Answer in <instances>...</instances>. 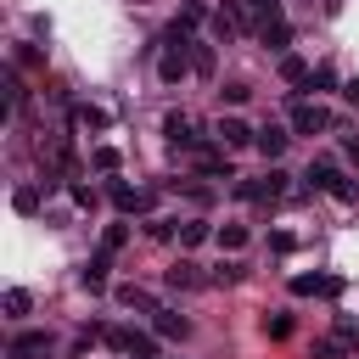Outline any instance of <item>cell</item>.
I'll list each match as a JSON object with an SVG mask.
<instances>
[{
    "label": "cell",
    "mask_w": 359,
    "mask_h": 359,
    "mask_svg": "<svg viewBox=\"0 0 359 359\" xmlns=\"http://www.w3.org/2000/svg\"><path fill=\"white\" fill-rule=\"evenodd\" d=\"M219 247H224V252H241V247H247V224H224V230H219Z\"/></svg>",
    "instance_id": "24"
},
{
    "label": "cell",
    "mask_w": 359,
    "mask_h": 359,
    "mask_svg": "<svg viewBox=\"0 0 359 359\" xmlns=\"http://www.w3.org/2000/svg\"><path fill=\"white\" fill-rule=\"evenodd\" d=\"M151 202H157V191H140V185L112 180V208H118V213H146Z\"/></svg>",
    "instance_id": "4"
},
{
    "label": "cell",
    "mask_w": 359,
    "mask_h": 359,
    "mask_svg": "<svg viewBox=\"0 0 359 359\" xmlns=\"http://www.w3.org/2000/svg\"><path fill=\"white\" fill-rule=\"evenodd\" d=\"M236 280H241V264H236V258H224V264L213 269V286H236Z\"/></svg>",
    "instance_id": "30"
},
{
    "label": "cell",
    "mask_w": 359,
    "mask_h": 359,
    "mask_svg": "<svg viewBox=\"0 0 359 359\" xmlns=\"http://www.w3.org/2000/svg\"><path fill=\"white\" fill-rule=\"evenodd\" d=\"M163 135H168V146H180V151H202L196 123H191L185 112H168V118H163Z\"/></svg>",
    "instance_id": "3"
},
{
    "label": "cell",
    "mask_w": 359,
    "mask_h": 359,
    "mask_svg": "<svg viewBox=\"0 0 359 359\" xmlns=\"http://www.w3.org/2000/svg\"><path fill=\"white\" fill-rule=\"evenodd\" d=\"M219 95H224V101H230V107H241V101H247V95H252V90H247V84H224V90H219Z\"/></svg>",
    "instance_id": "34"
},
{
    "label": "cell",
    "mask_w": 359,
    "mask_h": 359,
    "mask_svg": "<svg viewBox=\"0 0 359 359\" xmlns=\"http://www.w3.org/2000/svg\"><path fill=\"white\" fill-rule=\"evenodd\" d=\"M73 123H84V129H107V123H112V112H107V107H90V101H84V107H73Z\"/></svg>",
    "instance_id": "17"
},
{
    "label": "cell",
    "mask_w": 359,
    "mask_h": 359,
    "mask_svg": "<svg viewBox=\"0 0 359 359\" xmlns=\"http://www.w3.org/2000/svg\"><path fill=\"white\" fill-rule=\"evenodd\" d=\"M191 67L208 79V73H213V50H208V45H196V50H191Z\"/></svg>",
    "instance_id": "31"
},
{
    "label": "cell",
    "mask_w": 359,
    "mask_h": 359,
    "mask_svg": "<svg viewBox=\"0 0 359 359\" xmlns=\"http://www.w3.org/2000/svg\"><path fill=\"white\" fill-rule=\"evenodd\" d=\"M342 101H348V107H359V79H348V84H342Z\"/></svg>",
    "instance_id": "37"
},
{
    "label": "cell",
    "mask_w": 359,
    "mask_h": 359,
    "mask_svg": "<svg viewBox=\"0 0 359 359\" xmlns=\"http://www.w3.org/2000/svg\"><path fill=\"white\" fill-rule=\"evenodd\" d=\"M286 140H292V135H286V129H280V123H264V129H258V140H252V146H258V151H264V157H269V163H275V157H280V151H286Z\"/></svg>",
    "instance_id": "12"
},
{
    "label": "cell",
    "mask_w": 359,
    "mask_h": 359,
    "mask_svg": "<svg viewBox=\"0 0 359 359\" xmlns=\"http://www.w3.org/2000/svg\"><path fill=\"white\" fill-rule=\"evenodd\" d=\"M342 151L353 157V168H359V135H342Z\"/></svg>",
    "instance_id": "38"
},
{
    "label": "cell",
    "mask_w": 359,
    "mask_h": 359,
    "mask_svg": "<svg viewBox=\"0 0 359 359\" xmlns=\"http://www.w3.org/2000/svg\"><path fill=\"white\" fill-rule=\"evenodd\" d=\"M331 196H337V202H359V180L337 174V180H331Z\"/></svg>",
    "instance_id": "27"
},
{
    "label": "cell",
    "mask_w": 359,
    "mask_h": 359,
    "mask_svg": "<svg viewBox=\"0 0 359 359\" xmlns=\"http://www.w3.org/2000/svg\"><path fill=\"white\" fill-rule=\"evenodd\" d=\"M331 180H337V163H331V157H314V163H309V174H303V185H309V191H331Z\"/></svg>",
    "instance_id": "14"
},
{
    "label": "cell",
    "mask_w": 359,
    "mask_h": 359,
    "mask_svg": "<svg viewBox=\"0 0 359 359\" xmlns=\"http://www.w3.org/2000/svg\"><path fill=\"white\" fill-rule=\"evenodd\" d=\"M112 297H118L123 309H146V314H157V303H151V292H146V286H135V280H123V286H118Z\"/></svg>",
    "instance_id": "15"
},
{
    "label": "cell",
    "mask_w": 359,
    "mask_h": 359,
    "mask_svg": "<svg viewBox=\"0 0 359 359\" xmlns=\"http://www.w3.org/2000/svg\"><path fill=\"white\" fill-rule=\"evenodd\" d=\"M151 331H157V337H168V342H180V337L191 331V320H185L180 309H157V314H151Z\"/></svg>",
    "instance_id": "9"
},
{
    "label": "cell",
    "mask_w": 359,
    "mask_h": 359,
    "mask_svg": "<svg viewBox=\"0 0 359 359\" xmlns=\"http://www.w3.org/2000/svg\"><path fill=\"white\" fill-rule=\"evenodd\" d=\"M241 11H252L258 22H275L280 17V0H241Z\"/></svg>",
    "instance_id": "26"
},
{
    "label": "cell",
    "mask_w": 359,
    "mask_h": 359,
    "mask_svg": "<svg viewBox=\"0 0 359 359\" xmlns=\"http://www.w3.org/2000/svg\"><path fill=\"white\" fill-rule=\"evenodd\" d=\"M163 280H168L174 292H191V286H202V275H196V264H191V258H180V264H168V269H163Z\"/></svg>",
    "instance_id": "13"
},
{
    "label": "cell",
    "mask_w": 359,
    "mask_h": 359,
    "mask_svg": "<svg viewBox=\"0 0 359 359\" xmlns=\"http://www.w3.org/2000/svg\"><path fill=\"white\" fill-rule=\"evenodd\" d=\"M309 73H314V67H309L303 56H280V79H286V84H309Z\"/></svg>",
    "instance_id": "20"
},
{
    "label": "cell",
    "mask_w": 359,
    "mask_h": 359,
    "mask_svg": "<svg viewBox=\"0 0 359 359\" xmlns=\"http://www.w3.org/2000/svg\"><path fill=\"white\" fill-rule=\"evenodd\" d=\"M39 202H45L39 185H17V191H11V208H17V213H39Z\"/></svg>",
    "instance_id": "18"
},
{
    "label": "cell",
    "mask_w": 359,
    "mask_h": 359,
    "mask_svg": "<svg viewBox=\"0 0 359 359\" xmlns=\"http://www.w3.org/2000/svg\"><path fill=\"white\" fill-rule=\"evenodd\" d=\"M292 129H297V135H320V129H331V112H325L320 101H297V107H292Z\"/></svg>",
    "instance_id": "2"
},
{
    "label": "cell",
    "mask_w": 359,
    "mask_h": 359,
    "mask_svg": "<svg viewBox=\"0 0 359 359\" xmlns=\"http://www.w3.org/2000/svg\"><path fill=\"white\" fill-rule=\"evenodd\" d=\"M292 292H297V297H337V292H342V280H337V275H297V280H292Z\"/></svg>",
    "instance_id": "7"
},
{
    "label": "cell",
    "mask_w": 359,
    "mask_h": 359,
    "mask_svg": "<svg viewBox=\"0 0 359 359\" xmlns=\"http://www.w3.org/2000/svg\"><path fill=\"white\" fill-rule=\"evenodd\" d=\"M6 359H50V337L45 331H17L11 348H6Z\"/></svg>",
    "instance_id": "5"
},
{
    "label": "cell",
    "mask_w": 359,
    "mask_h": 359,
    "mask_svg": "<svg viewBox=\"0 0 359 359\" xmlns=\"http://www.w3.org/2000/svg\"><path fill=\"white\" fill-rule=\"evenodd\" d=\"M258 325H264V337H269V342H286V337H292V314H280V309H275V314H264Z\"/></svg>",
    "instance_id": "19"
},
{
    "label": "cell",
    "mask_w": 359,
    "mask_h": 359,
    "mask_svg": "<svg viewBox=\"0 0 359 359\" xmlns=\"http://www.w3.org/2000/svg\"><path fill=\"white\" fill-rule=\"evenodd\" d=\"M6 101H11L17 112L28 107V90H22V79H17V73H6Z\"/></svg>",
    "instance_id": "28"
},
{
    "label": "cell",
    "mask_w": 359,
    "mask_h": 359,
    "mask_svg": "<svg viewBox=\"0 0 359 359\" xmlns=\"http://www.w3.org/2000/svg\"><path fill=\"white\" fill-rule=\"evenodd\" d=\"M314 359H348V342L342 337H320L314 342Z\"/></svg>",
    "instance_id": "25"
},
{
    "label": "cell",
    "mask_w": 359,
    "mask_h": 359,
    "mask_svg": "<svg viewBox=\"0 0 359 359\" xmlns=\"http://www.w3.org/2000/svg\"><path fill=\"white\" fill-rule=\"evenodd\" d=\"M269 247H275V252H292V247H297V236H286V230H275V236H269Z\"/></svg>",
    "instance_id": "36"
},
{
    "label": "cell",
    "mask_w": 359,
    "mask_h": 359,
    "mask_svg": "<svg viewBox=\"0 0 359 359\" xmlns=\"http://www.w3.org/2000/svg\"><path fill=\"white\" fill-rule=\"evenodd\" d=\"M208 236H213V230H208L202 219H185V224H180V247H202Z\"/></svg>",
    "instance_id": "23"
},
{
    "label": "cell",
    "mask_w": 359,
    "mask_h": 359,
    "mask_svg": "<svg viewBox=\"0 0 359 359\" xmlns=\"http://www.w3.org/2000/svg\"><path fill=\"white\" fill-rule=\"evenodd\" d=\"M196 168H202L208 180H230V157H224V146H202V151H196Z\"/></svg>",
    "instance_id": "10"
},
{
    "label": "cell",
    "mask_w": 359,
    "mask_h": 359,
    "mask_svg": "<svg viewBox=\"0 0 359 359\" xmlns=\"http://www.w3.org/2000/svg\"><path fill=\"white\" fill-rule=\"evenodd\" d=\"M118 163H123L118 146H95V151H90V168H95V174H118Z\"/></svg>",
    "instance_id": "21"
},
{
    "label": "cell",
    "mask_w": 359,
    "mask_h": 359,
    "mask_svg": "<svg viewBox=\"0 0 359 359\" xmlns=\"http://www.w3.org/2000/svg\"><path fill=\"white\" fill-rule=\"evenodd\" d=\"M258 34H264V45H269V50H286V45H292V22H286V17H275V22H264Z\"/></svg>",
    "instance_id": "16"
},
{
    "label": "cell",
    "mask_w": 359,
    "mask_h": 359,
    "mask_svg": "<svg viewBox=\"0 0 359 359\" xmlns=\"http://www.w3.org/2000/svg\"><path fill=\"white\" fill-rule=\"evenodd\" d=\"M331 84H337L331 67H314V73H309V90H331Z\"/></svg>",
    "instance_id": "33"
},
{
    "label": "cell",
    "mask_w": 359,
    "mask_h": 359,
    "mask_svg": "<svg viewBox=\"0 0 359 359\" xmlns=\"http://www.w3.org/2000/svg\"><path fill=\"white\" fill-rule=\"evenodd\" d=\"M11 56H17V67H39V62H45V56H39V50H34V45H17V50H11Z\"/></svg>",
    "instance_id": "32"
},
{
    "label": "cell",
    "mask_w": 359,
    "mask_h": 359,
    "mask_svg": "<svg viewBox=\"0 0 359 359\" xmlns=\"http://www.w3.org/2000/svg\"><path fill=\"white\" fill-rule=\"evenodd\" d=\"M185 73H196V67H191V56H185V50H168V56H163V62H157V79H163V84H180V79H185Z\"/></svg>",
    "instance_id": "11"
},
{
    "label": "cell",
    "mask_w": 359,
    "mask_h": 359,
    "mask_svg": "<svg viewBox=\"0 0 359 359\" xmlns=\"http://www.w3.org/2000/svg\"><path fill=\"white\" fill-rule=\"evenodd\" d=\"M67 196H73L79 208H95V191H90V185H67Z\"/></svg>",
    "instance_id": "35"
},
{
    "label": "cell",
    "mask_w": 359,
    "mask_h": 359,
    "mask_svg": "<svg viewBox=\"0 0 359 359\" xmlns=\"http://www.w3.org/2000/svg\"><path fill=\"white\" fill-rule=\"evenodd\" d=\"M123 241H129V230H123V224H107V230H101V252H118Z\"/></svg>",
    "instance_id": "29"
},
{
    "label": "cell",
    "mask_w": 359,
    "mask_h": 359,
    "mask_svg": "<svg viewBox=\"0 0 359 359\" xmlns=\"http://www.w3.org/2000/svg\"><path fill=\"white\" fill-rule=\"evenodd\" d=\"M107 348L112 353H129V359H157V342L146 331H129V325H112L107 331Z\"/></svg>",
    "instance_id": "1"
},
{
    "label": "cell",
    "mask_w": 359,
    "mask_h": 359,
    "mask_svg": "<svg viewBox=\"0 0 359 359\" xmlns=\"http://www.w3.org/2000/svg\"><path fill=\"white\" fill-rule=\"evenodd\" d=\"M213 135H219V146H224V151H236V146H252V140H258V129H247L241 118H219V123H213Z\"/></svg>",
    "instance_id": "6"
},
{
    "label": "cell",
    "mask_w": 359,
    "mask_h": 359,
    "mask_svg": "<svg viewBox=\"0 0 359 359\" xmlns=\"http://www.w3.org/2000/svg\"><path fill=\"white\" fill-rule=\"evenodd\" d=\"M107 269H112V252H95V258L79 269V286H84V292H107Z\"/></svg>",
    "instance_id": "8"
},
{
    "label": "cell",
    "mask_w": 359,
    "mask_h": 359,
    "mask_svg": "<svg viewBox=\"0 0 359 359\" xmlns=\"http://www.w3.org/2000/svg\"><path fill=\"white\" fill-rule=\"evenodd\" d=\"M0 309H6V314H11V320H22V314H28V309H34V297H28V292H22V286H11V292H6V297H0Z\"/></svg>",
    "instance_id": "22"
}]
</instances>
